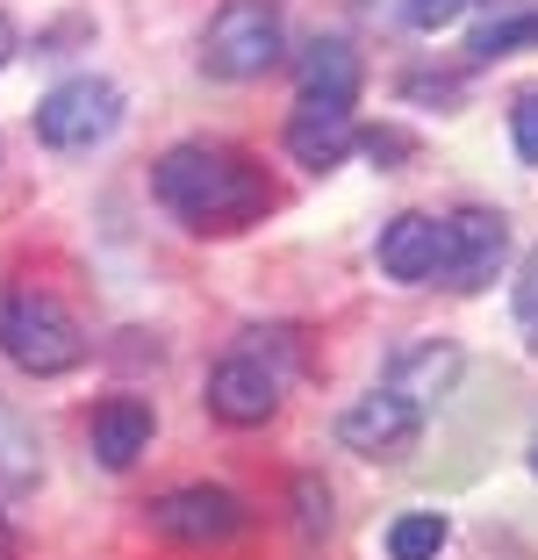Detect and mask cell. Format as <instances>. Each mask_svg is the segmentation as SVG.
Wrapping results in <instances>:
<instances>
[{"label":"cell","mask_w":538,"mask_h":560,"mask_svg":"<svg viewBox=\"0 0 538 560\" xmlns=\"http://www.w3.org/2000/svg\"><path fill=\"white\" fill-rule=\"evenodd\" d=\"M151 195L201 237H223V231H245L273 209V187L266 173L245 159L237 144H173L159 165H151Z\"/></svg>","instance_id":"cell-1"},{"label":"cell","mask_w":538,"mask_h":560,"mask_svg":"<svg viewBox=\"0 0 538 560\" xmlns=\"http://www.w3.org/2000/svg\"><path fill=\"white\" fill-rule=\"evenodd\" d=\"M0 352L22 366V374H72V366L86 360V330L72 324V310L58 295H44V288H22V295H8V310H0Z\"/></svg>","instance_id":"cell-2"},{"label":"cell","mask_w":538,"mask_h":560,"mask_svg":"<svg viewBox=\"0 0 538 560\" xmlns=\"http://www.w3.org/2000/svg\"><path fill=\"white\" fill-rule=\"evenodd\" d=\"M280 58H288L280 8H266V0H223V8L209 15V36H201V72L245 86V80H266Z\"/></svg>","instance_id":"cell-3"},{"label":"cell","mask_w":538,"mask_h":560,"mask_svg":"<svg viewBox=\"0 0 538 560\" xmlns=\"http://www.w3.org/2000/svg\"><path fill=\"white\" fill-rule=\"evenodd\" d=\"M115 130H122V86L115 80L80 72V80H58L36 101V137H44L50 151H94V144H108Z\"/></svg>","instance_id":"cell-4"},{"label":"cell","mask_w":538,"mask_h":560,"mask_svg":"<svg viewBox=\"0 0 538 560\" xmlns=\"http://www.w3.org/2000/svg\"><path fill=\"white\" fill-rule=\"evenodd\" d=\"M252 525V503L245 495L215 489V481H195V489H173L151 503V532L173 546H223Z\"/></svg>","instance_id":"cell-5"},{"label":"cell","mask_w":538,"mask_h":560,"mask_svg":"<svg viewBox=\"0 0 538 560\" xmlns=\"http://www.w3.org/2000/svg\"><path fill=\"white\" fill-rule=\"evenodd\" d=\"M280 388H288V374H280L259 346H237V352H223V360L209 366V410L223 417V424H237V431L273 424Z\"/></svg>","instance_id":"cell-6"},{"label":"cell","mask_w":538,"mask_h":560,"mask_svg":"<svg viewBox=\"0 0 538 560\" xmlns=\"http://www.w3.org/2000/svg\"><path fill=\"white\" fill-rule=\"evenodd\" d=\"M503 259H510V223L495 209H459L445 223V259H438V280L453 295H481L503 280Z\"/></svg>","instance_id":"cell-7"},{"label":"cell","mask_w":538,"mask_h":560,"mask_svg":"<svg viewBox=\"0 0 538 560\" xmlns=\"http://www.w3.org/2000/svg\"><path fill=\"white\" fill-rule=\"evenodd\" d=\"M417 439H424V410L402 402L395 388H374V396H359L352 410L338 417V445L359 453V460H402Z\"/></svg>","instance_id":"cell-8"},{"label":"cell","mask_w":538,"mask_h":560,"mask_svg":"<svg viewBox=\"0 0 538 560\" xmlns=\"http://www.w3.org/2000/svg\"><path fill=\"white\" fill-rule=\"evenodd\" d=\"M352 144H359L352 101H316V94L294 101V116H288V151H294V165H309V173H330V165H338Z\"/></svg>","instance_id":"cell-9"},{"label":"cell","mask_w":538,"mask_h":560,"mask_svg":"<svg viewBox=\"0 0 538 560\" xmlns=\"http://www.w3.org/2000/svg\"><path fill=\"white\" fill-rule=\"evenodd\" d=\"M381 273L402 280V288H424V280H438V259H445V223L438 215H395V223H381V245H374Z\"/></svg>","instance_id":"cell-10"},{"label":"cell","mask_w":538,"mask_h":560,"mask_svg":"<svg viewBox=\"0 0 538 560\" xmlns=\"http://www.w3.org/2000/svg\"><path fill=\"white\" fill-rule=\"evenodd\" d=\"M86 445H94V460L108 467V475L137 467L144 445H151V402L144 396H108L94 410V424H86Z\"/></svg>","instance_id":"cell-11"},{"label":"cell","mask_w":538,"mask_h":560,"mask_svg":"<svg viewBox=\"0 0 538 560\" xmlns=\"http://www.w3.org/2000/svg\"><path fill=\"white\" fill-rule=\"evenodd\" d=\"M388 388L402 402H417V410H431V402H445L459 388V346H409V352H395V366H388Z\"/></svg>","instance_id":"cell-12"},{"label":"cell","mask_w":538,"mask_h":560,"mask_svg":"<svg viewBox=\"0 0 538 560\" xmlns=\"http://www.w3.org/2000/svg\"><path fill=\"white\" fill-rule=\"evenodd\" d=\"M294 80L316 101H359V50L344 36H309L294 58Z\"/></svg>","instance_id":"cell-13"},{"label":"cell","mask_w":538,"mask_h":560,"mask_svg":"<svg viewBox=\"0 0 538 560\" xmlns=\"http://www.w3.org/2000/svg\"><path fill=\"white\" fill-rule=\"evenodd\" d=\"M517 50H538V8H524V15H495V22H481V30L467 36L473 66H495V58H517Z\"/></svg>","instance_id":"cell-14"},{"label":"cell","mask_w":538,"mask_h":560,"mask_svg":"<svg viewBox=\"0 0 538 560\" xmlns=\"http://www.w3.org/2000/svg\"><path fill=\"white\" fill-rule=\"evenodd\" d=\"M44 475V453H36V431L22 424L8 402H0V489H30Z\"/></svg>","instance_id":"cell-15"},{"label":"cell","mask_w":538,"mask_h":560,"mask_svg":"<svg viewBox=\"0 0 538 560\" xmlns=\"http://www.w3.org/2000/svg\"><path fill=\"white\" fill-rule=\"evenodd\" d=\"M445 539H453V525H445L438 511H409V517H395V532H388V560H438Z\"/></svg>","instance_id":"cell-16"},{"label":"cell","mask_w":538,"mask_h":560,"mask_svg":"<svg viewBox=\"0 0 538 560\" xmlns=\"http://www.w3.org/2000/svg\"><path fill=\"white\" fill-rule=\"evenodd\" d=\"M294 511H302V517H294V525H302V539L330 532V489L316 475H302V481H294Z\"/></svg>","instance_id":"cell-17"},{"label":"cell","mask_w":538,"mask_h":560,"mask_svg":"<svg viewBox=\"0 0 538 560\" xmlns=\"http://www.w3.org/2000/svg\"><path fill=\"white\" fill-rule=\"evenodd\" d=\"M517 330H524V346L538 352V245L517 266Z\"/></svg>","instance_id":"cell-18"},{"label":"cell","mask_w":538,"mask_h":560,"mask_svg":"<svg viewBox=\"0 0 538 560\" xmlns=\"http://www.w3.org/2000/svg\"><path fill=\"white\" fill-rule=\"evenodd\" d=\"M467 8H473V0H402V22H409V30H424V36H438L445 22H459Z\"/></svg>","instance_id":"cell-19"},{"label":"cell","mask_w":538,"mask_h":560,"mask_svg":"<svg viewBox=\"0 0 538 560\" xmlns=\"http://www.w3.org/2000/svg\"><path fill=\"white\" fill-rule=\"evenodd\" d=\"M510 137H517V159L538 165V86L517 94V108H510Z\"/></svg>","instance_id":"cell-20"},{"label":"cell","mask_w":538,"mask_h":560,"mask_svg":"<svg viewBox=\"0 0 538 560\" xmlns=\"http://www.w3.org/2000/svg\"><path fill=\"white\" fill-rule=\"evenodd\" d=\"M366 151H374V159H402V151H409V137H395V130H374V137H366Z\"/></svg>","instance_id":"cell-21"},{"label":"cell","mask_w":538,"mask_h":560,"mask_svg":"<svg viewBox=\"0 0 538 560\" xmlns=\"http://www.w3.org/2000/svg\"><path fill=\"white\" fill-rule=\"evenodd\" d=\"M8 58H15V22L0 15V66H8Z\"/></svg>","instance_id":"cell-22"},{"label":"cell","mask_w":538,"mask_h":560,"mask_svg":"<svg viewBox=\"0 0 538 560\" xmlns=\"http://www.w3.org/2000/svg\"><path fill=\"white\" fill-rule=\"evenodd\" d=\"M0 560H15V525L0 517Z\"/></svg>","instance_id":"cell-23"},{"label":"cell","mask_w":538,"mask_h":560,"mask_svg":"<svg viewBox=\"0 0 538 560\" xmlns=\"http://www.w3.org/2000/svg\"><path fill=\"white\" fill-rule=\"evenodd\" d=\"M531 475H538V439H531Z\"/></svg>","instance_id":"cell-24"}]
</instances>
